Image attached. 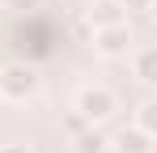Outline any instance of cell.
I'll return each instance as SVG.
<instances>
[{"instance_id":"cell-1","label":"cell","mask_w":157,"mask_h":153,"mask_svg":"<svg viewBox=\"0 0 157 153\" xmlns=\"http://www.w3.org/2000/svg\"><path fill=\"white\" fill-rule=\"evenodd\" d=\"M38 68L26 64V60H9V64H0V102H9V106H21L38 94Z\"/></svg>"},{"instance_id":"cell-2","label":"cell","mask_w":157,"mask_h":153,"mask_svg":"<svg viewBox=\"0 0 157 153\" xmlns=\"http://www.w3.org/2000/svg\"><path fill=\"white\" fill-rule=\"evenodd\" d=\"M72 111L85 115L89 124H102V119H110V115L119 111V98H115V89L102 85V81H85L77 89V98H72Z\"/></svg>"},{"instance_id":"cell-3","label":"cell","mask_w":157,"mask_h":153,"mask_svg":"<svg viewBox=\"0 0 157 153\" xmlns=\"http://www.w3.org/2000/svg\"><path fill=\"white\" fill-rule=\"evenodd\" d=\"M94 51L102 60H128L132 55V26H106V30H94Z\"/></svg>"},{"instance_id":"cell-4","label":"cell","mask_w":157,"mask_h":153,"mask_svg":"<svg viewBox=\"0 0 157 153\" xmlns=\"http://www.w3.org/2000/svg\"><path fill=\"white\" fill-rule=\"evenodd\" d=\"M85 22L94 26V30L123 26V22H128V9H123V0H94V4L85 9Z\"/></svg>"},{"instance_id":"cell-5","label":"cell","mask_w":157,"mask_h":153,"mask_svg":"<svg viewBox=\"0 0 157 153\" xmlns=\"http://www.w3.org/2000/svg\"><path fill=\"white\" fill-rule=\"evenodd\" d=\"M132 76L140 85H153L157 89V43H144V47H132Z\"/></svg>"},{"instance_id":"cell-6","label":"cell","mask_w":157,"mask_h":153,"mask_svg":"<svg viewBox=\"0 0 157 153\" xmlns=\"http://www.w3.org/2000/svg\"><path fill=\"white\" fill-rule=\"evenodd\" d=\"M157 140H149L140 128L132 124V128H119L115 136H110V153H153Z\"/></svg>"},{"instance_id":"cell-7","label":"cell","mask_w":157,"mask_h":153,"mask_svg":"<svg viewBox=\"0 0 157 153\" xmlns=\"http://www.w3.org/2000/svg\"><path fill=\"white\" fill-rule=\"evenodd\" d=\"M72 153H110V136L98 124H89L81 136H72Z\"/></svg>"},{"instance_id":"cell-8","label":"cell","mask_w":157,"mask_h":153,"mask_svg":"<svg viewBox=\"0 0 157 153\" xmlns=\"http://www.w3.org/2000/svg\"><path fill=\"white\" fill-rule=\"evenodd\" d=\"M136 128H140L149 140H157V98H144V102H140V111H136Z\"/></svg>"},{"instance_id":"cell-9","label":"cell","mask_w":157,"mask_h":153,"mask_svg":"<svg viewBox=\"0 0 157 153\" xmlns=\"http://www.w3.org/2000/svg\"><path fill=\"white\" fill-rule=\"evenodd\" d=\"M85 128H89V119H85V115H77V111H72V115L64 119V132H68V136H81Z\"/></svg>"},{"instance_id":"cell-10","label":"cell","mask_w":157,"mask_h":153,"mask_svg":"<svg viewBox=\"0 0 157 153\" xmlns=\"http://www.w3.org/2000/svg\"><path fill=\"white\" fill-rule=\"evenodd\" d=\"M0 153H34V145H26V140H4Z\"/></svg>"},{"instance_id":"cell-11","label":"cell","mask_w":157,"mask_h":153,"mask_svg":"<svg viewBox=\"0 0 157 153\" xmlns=\"http://www.w3.org/2000/svg\"><path fill=\"white\" fill-rule=\"evenodd\" d=\"M38 0H9V9H34Z\"/></svg>"},{"instance_id":"cell-12","label":"cell","mask_w":157,"mask_h":153,"mask_svg":"<svg viewBox=\"0 0 157 153\" xmlns=\"http://www.w3.org/2000/svg\"><path fill=\"white\" fill-rule=\"evenodd\" d=\"M123 9H149V0H123Z\"/></svg>"},{"instance_id":"cell-13","label":"cell","mask_w":157,"mask_h":153,"mask_svg":"<svg viewBox=\"0 0 157 153\" xmlns=\"http://www.w3.org/2000/svg\"><path fill=\"white\" fill-rule=\"evenodd\" d=\"M144 13H149V17L157 22V0H149V9H144Z\"/></svg>"}]
</instances>
